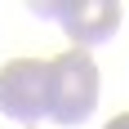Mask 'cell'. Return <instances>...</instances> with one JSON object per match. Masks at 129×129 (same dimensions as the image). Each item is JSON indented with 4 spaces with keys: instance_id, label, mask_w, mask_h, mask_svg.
<instances>
[{
    "instance_id": "3",
    "label": "cell",
    "mask_w": 129,
    "mask_h": 129,
    "mask_svg": "<svg viewBox=\"0 0 129 129\" xmlns=\"http://www.w3.org/2000/svg\"><path fill=\"white\" fill-rule=\"evenodd\" d=\"M31 9L40 18H58V27L76 40V49L111 40L120 18H125L116 0H67V5H31Z\"/></svg>"
},
{
    "instance_id": "1",
    "label": "cell",
    "mask_w": 129,
    "mask_h": 129,
    "mask_svg": "<svg viewBox=\"0 0 129 129\" xmlns=\"http://www.w3.org/2000/svg\"><path fill=\"white\" fill-rule=\"evenodd\" d=\"M98 107V67L85 49H67L49 62V116L58 125H80Z\"/></svg>"
},
{
    "instance_id": "4",
    "label": "cell",
    "mask_w": 129,
    "mask_h": 129,
    "mask_svg": "<svg viewBox=\"0 0 129 129\" xmlns=\"http://www.w3.org/2000/svg\"><path fill=\"white\" fill-rule=\"evenodd\" d=\"M103 129H129V111H125V116H111Z\"/></svg>"
},
{
    "instance_id": "2",
    "label": "cell",
    "mask_w": 129,
    "mask_h": 129,
    "mask_svg": "<svg viewBox=\"0 0 129 129\" xmlns=\"http://www.w3.org/2000/svg\"><path fill=\"white\" fill-rule=\"evenodd\" d=\"M0 111L18 125H40L49 116V62L13 58L0 67Z\"/></svg>"
}]
</instances>
